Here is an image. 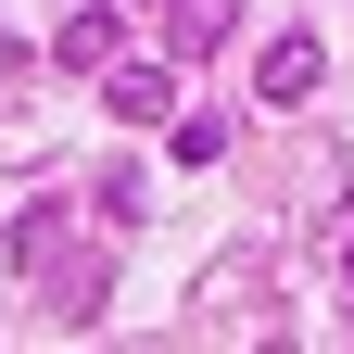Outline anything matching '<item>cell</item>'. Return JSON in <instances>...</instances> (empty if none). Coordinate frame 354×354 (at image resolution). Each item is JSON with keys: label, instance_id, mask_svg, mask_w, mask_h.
Wrapping results in <instances>:
<instances>
[{"label": "cell", "instance_id": "6da1fadb", "mask_svg": "<svg viewBox=\"0 0 354 354\" xmlns=\"http://www.w3.org/2000/svg\"><path fill=\"white\" fill-rule=\"evenodd\" d=\"M38 279H51V317H64V329H88V317L114 304V266H102V253H76V241H64V253H38Z\"/></svg>", "mask_w": 354, "mask_h": 354}, {"label": "cell", "instance_id": "7a4b0ae2", "mask_svg": "<svg viewBox=\"0 0 354 354\" xmlns=\"http://www.w3.org/2000/svg\"><path fill=\"white\" fill-rule=\"evenodd\" d=\"M102 102H114L127 127H177V76H165V64H102Z\"/></svg>", "mask_w": 354, "mask_h": 354}, {"label": "cell", "instance_id": "3957f363", "mask_svg": "<svg viewBox=\"0 0 354 354\" xmlns=\"http://www.w3.org/2000/svg\"><path fill=\"white\" fill-rule=\"evenodd\" d=\"M64 64H76V76L127 64V0H88V13H64Z\"/></svg>", "mask_w": 354, "mask_h": 354}, {"label": "cell", "instance_id": "277c9868", "mask_svg": "<svg viewBox=\"0 0 354 354\" xmlns=\"http://www.w3.org/2000/svg\"><path fill=\"white\" fill-rule=\"evenodd\" d=\"M317 76H329V51H317L304 26H291V38H266V64H253V88H266V102H304Z\"/></svg>", "mask_w": 354, "mask_h": 354}, {"label": "cell", "instance_id": "5b68a950", "mask_svg": "<svg viewBox=\"0 0 354 354\" xmlns=\"http://www.w3.org/2000/svg\"><path fill=\"white\" fill-rule=\"evenodd\" d=\"M152 26H165V51H177V64H203L215 38H228V0H152Z\"/></svg>", "mask_w": 354, "mask_h": 354}, {"label": "cell", "instance_id": "8992f818", "mask_svg": "<svg viewBox=\"0 0 354 354\" xmlns=\"http://www.w3.org/2000/svg\"><path fill=\"white\" fill-rule=\"evenodd\" d=\"M165 140H177V165H215V152H228V114H177Z\"/></svg>", "mask_w": 354, "mask_h": 354}, {"label": "cell", "instance_id": "52a82bcc", "mask_svg": "<svg viewBox=\"0 0 354 354\" xmlns=\"http://www.w3.org/2000/svg\"><path fill=\"white\" fill-rule=\"evenodd\" d=\"M342 291H354V241H342Z\"/></svg>", "mask_w": 354, "mask_h": 354}]
</instances>
